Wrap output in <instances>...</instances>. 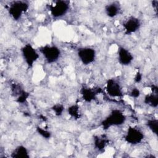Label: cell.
Listing matches in <instances>:
<instances>
[{"mask_svg":"<svg viewBox=\"0 0 158 158\" xmlns=\"http://www.w3.org/2000/svg\"><path fill=\"white\" fill-rule=\"evenodd\" d=\"M36 131L40 135H41L43 138L45 139H49L51 137V133L49 131L45 130L43 128H41L40 127H36Z\"/></svg>","mask_w":158,"mask_h":158,"instance_id":"cell-19","label":"cell"},{"mask_svg":"<svg viewBox=\"0 0 158 158\" xmlns=\"http://www.w3.org/2000/svg\"><path fill=\"white\" fill-rule=\"evenodd\" d=\"M144 138V133L139 128L135 127H129L124 136V139L130 144L136 145L141 143Z\"/></svg>","mask_w":158,"mask_h":158,"instance_id":"cell-7","label":"cell"},{"mask_svg":"<svg viewBox=\"0 0 158 158\" xmlns=\"http://www.w3.org/2000/svg\"><path fill=\"white\" fill-rule=\"evenodd\" d=\"M144 102L152 107L156 108L158 106V93L152 92L146 94L144 98Z\"/></svg>","mask_w":158,"mask_h":158,"instance_id":"cell-15","label":"cell"},{"mask_svg":"<svg viewBox=\"0 0 158 158\" xmlns=\"http://www.w3.org/2000/svg\"><path fill=\"white\" fill-rule=\"evenodd\" d=\"M80 107L77 104H73L69 106L67 109V112L69 115H70L72 117L77 120L80 117Z\"/></svg>","mask_w":158,"mask_h":158,"instance_id":"cell-16","label":"cell"},{"mask_svg":"<svg viewBox=\"0 0 158 158\" xmlns=\"http://www.w3.org/2000/svg\"><path fill=\"white\" fill-rule=\"evenodd\" d=\"M142 77H143V76H142V74H141L140 72H138L136 73L135 77V79H134L136 83H139V82L142 80Z\"/></svg>","mask_w":158,"mask_h":158,"instance_id":"cell-22","label":"cell"},{"mask_svg":"<svg viewBox=\"0 0 158 158\" xmlns=\"http://www.w3.org/2000/svg\"><path fill=\"white\" fill-rule=\"evenodd\" d=\"M141 25V20L133 16L130 17L123 23V27L126 35H131L137 31Z\"/></svg>","mask_w":158,"mask_h":158,"instance_id":"cell-9","label":"cell"},{"mask_svg":"<svg viewBox=\"0 0 158 158\" xmlns=\"http://www.w3.org/2000/svg\"><path fill=\"white\" fill-rule=\"evenodd\" d=\"M51 109L56 116H60L64 110V106L61 104H56L51 107Z\"/></svg>","mask_w":158,"mask_h":158,"instance_id":"cell-20","label":"cell"},{"mask_svg":"<svg viewBox=\"0 0 158 158\" xmlns=\"http://www.w3.org/2000/svg\"><path fill=\"white\" fill-rule=\"evenodd\" d=\"M44 59L48 64L56 62L61 54L60 49L55 45H45L39 49Z\"/></svg>","mask_w":158,"mask_h":158,"instance_id":"cell-3","label":"cell"},{"mask_svg":"<svg viewBox=\"0 0 158 158\" xmlns=\"http://www.w3.org/2000/svg\"><path fill=\"white\" fill-rule=\"evenodd\" d=\"M77 56L84 65H88L95 60L96 52L93 48L83 47L78 49Z\"/></svg>","mask_w":158,"mask_h":158,"instance_id":"cell-6","label":"cell"},{"mask_svg":"<svg viewBox=\"0 0 158 158\" xmlns=\"http://www.w3.org/2000/svg\"><path fill=\"white\" fill-rule=\"evenodd\" d=\"M126 116L122 111L114 109L104 119L101 124L104 130H107L112 126H120L126 121Z\"/></svg>","mask_w":158,"mask_h":158,"instance_id":"cell-1","label":"cell"},{"mask_svg":"<svg viewBox=\"0 0 158 158\" xmlns=\"http://www.w3.org/2000/svg\"><path fill=\"white\" fill-rule=\"evenodd\" d=\"M134 57L131 52L125 48L120 46L118 49V61L123 66L130 65L133 60Z\"/></svg>","mask_w":158,"mask_h":158,"instance_id":"cell-11","label":"cell"},{"mask_svg":"<svg viewBox=\"0 0 158 158\" xmlns=\"http://www.w3.org/2000/svg\"><path fill=\"white\" fill-rule=\"evenodd\" d=\"M106 89L107 94L111 97L120 98L123 96V92L120 83L114 78L107 80Z\"/></svg>","mask_w":158,"mask_h":158,"instance_id":"cell-8","label":"cell"},{"mask_svg":"<svg viewBox=\"0 0 158 158\" xmlns=\"http://www.w3.org/2000/svg\"><path fill=\"white\" fill-rule=\"evenodd\" d=\"M157 3H158V1H152V6H154V7H155L156 10H157Z\"/></svg>","mask_w":158,"mask_h":158,"instance_id":"cell-23","label":"cell"},{"mask_svg":"<svg viewBox=\"0 0 158 158\" xmlns=\"http://www.w3.org/2000/svg\"><path fill=\"white\" fill-rule=\"evenodd\" d=\"M102 92V89L100 87L89 88L83 86L80 89V94L83 99L86 102H91L96 99L98 94Z\"/></svg>","mask_w":158,"mask_h":158,"instance_id":"cell-10","label":"cell"},{"mask_svg":"<svg viewBox=\"0 0 158 158\" xmlns=\"http://www.w3.org/2000/svg\"><path fill=\"white\" fill-rule=\"evenodd\" d=\"M146 126L149 128V129L155 134L157 135L158 131V120L157 118H150L148 120L146 123Z\"/></svg>","mask_w":158,"mask_h":158,"instance_id":"cell-17","label":"cell"},{"mask_svg":"<svg viewBox=\"0 0 158 158\" xmlns=\"http://www.w3.org/2000/svg\"><path fill=\"white\" fill-rule=\"evenodd\" d=\"M29 8V4L25 1H15L10 3L7 11L13 20L17 21L20 20L24 13Z\"/></svg>","mask_w":158,"mask_h":158,"instance_id":"cell-2","label":"cell"},{"mask_svg":"<svg viewBox=\"0 0 158 158\" xmlns=\"http://www.w3.org/2000/svg\"><path fill=\"white\" fill-rule=\"evenodd\" d=\"M70 2L67 1L58 0L54 4L49 6V11L54 18H60L64 16L69 11Z\"/></svg>","mask_w":158,"mask_h":158,"instance_id":"cell-5","label":"cell"},{"mask_svg":"<svg viewBox=\"0 0 158 158\" xmlns=\"http://www.w3.org/2000/svg\"><path fill=\"white\" fill-rule=\"evenodd\" d=\"M109 143V139L104 135H95L93 137V143L94 148L99 152L104 151Z\"/></svg>","mask_w":158,"mask_h":158,"instance_id":"cell-12","label":"cell"},{"mask_svg":"<svg viewBox=\"0 0 158 158\" xmlns=\"http://www.w3.org/2000/svg\"><path fill=\"white\" fill-rule=\"evenodd\" d=\"M21 52L23 58L28 67H32L40 57L39 53L30 43L25 44L21 48Z\"/></svg>","mask_w":158,"mask_h":158,"instance_id":"cell-4","label":"cell"},{"mask_svg":"<svg viewBox=\"0 0 158 158\" xmlns=\"http://www.w3.org/2000/svg\"><path fill=\"white\" fill-rule=\"evenodd\" d=\"M141 94V92L139 91V89L137 88H133L131 89L129 95L130 97L133 98H137L138 97H139Z\"/></svg>","mask_w":158,"mask_h":158,"instance_id":"cell-21","label":"cell"},{"mask_svg":"<svg viewBox=\"0 0 158 158\" xmlns=\"http://www.w3.org/2000/svg\"><path fill=\"white\" fill-rule=\"evenodd\" d=\"M104 9L107 17L114 18L120 13V5L117 2H112L106 5Z\"/></svg>","mask_w":158,"mask_h":158,"instance_id":"cell-13","label":"cell"},{"mask_svg":"<svg viewBox=\"0 0 158 158\" xmlns=\"http://www.w3.org/2000/svg\"><path fill=\"white\" fill-rule=\"evenodd\" d=\"M10 157L12 158H30V154L25 146L19 145L12 151Z\"/></svg>","mask_w":158,"mask_h":158,"instance_id":"cell-14","label":"cell"},{"mask_svg":"<svg viewBox=\"0 0 158 158\" xmlns=\"http://www.w3.org/2000/svg\"><path fill=\"white\" fill-rule=\"evenodd\" d=\"M29 96H30V93L28 92H27L24 89H23L20 92V93L18 95L17 98L16 99V102L19 104H23L27 101Z\"/></svg>","mask_w":158,"mask_h":158,"instance_id":"cell-18","label":"cell"}]
</instances>
